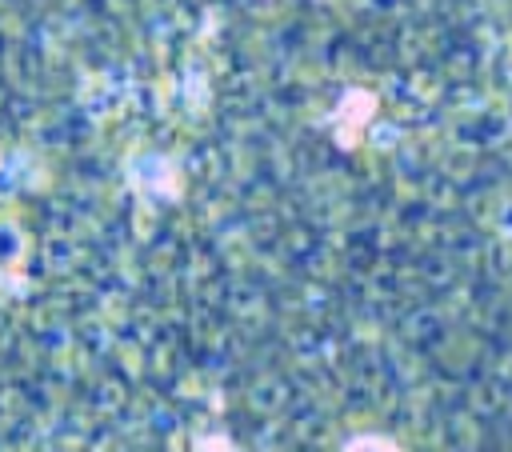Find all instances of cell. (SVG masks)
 I'll list each match as a JSON object with an SVG mask.
<instances>
[{"mask_svg": "<svg viewBox=\"0 0 512 452\" xmlns=\"http://www.w3.org/2000/svg\"><path fill=\"white\" fill-rule=\"evenodd\" d=\"M372 112H376V96L364 88H348L340 108H336V140L344 148H352L360 140V128L372 120Z\"/></svg>", "mask_w": 512, "mask_h": 452, "instance_id": "6da1fadb", "label": "cell"}, {"mask_svg": "<svg viewBox=\"0 0 512 452\" xmlns=\"http://www.w3.org/2000/svg\"><path fill=\"white\" fill-rule=\"evenodd\" d=\"M340 452H404V448L388 432H356L340 444Z\"/></svg>", "mask_w": 512, "mask_h": 452, "instance_id": "7a4b0ae2", "label": "cell"}]
</instances>
